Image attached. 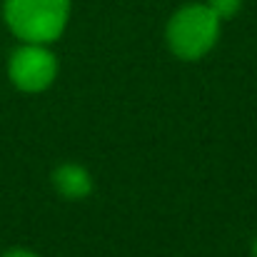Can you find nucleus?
I'll use <instances>...</instances> for the list:
<instances>
[{
	"label": "nucleus",
	"instance_id": "nucleus-1",
	"mask_svg": "<svg viewBox=\"0 0 257 257\" xmlns=\"http://www.w3.org/2000/svg\"><path fill=\"white\" fill-rule=\"evenodd\" d=\"M3 15L18 40L48 45L63 35L70 0H5Z\"/></svg>",
	"mask_w": 257,
	"mask_h": 257
},
{
	"label": "nucleus",
	"instance_id": "nucleus-2",
	"mask_svg": "<svg viewBox=\"0 0 257 257\" xmlns=\"http://www.w3.org/2000/svg\"><path fill=\"white\" fill-rule=\"evenodd\" d=\"M220 25L222 20L215 15V10L207 3H192L180 8L170 18L165 38L177 58L200 60L215 48L220 38Z\"/></svg>",
	"mask_w": 257,
	"mask_h": 257
},
{
	"label": "nucleus",
	"instance_id": "nucleus-3",
	"mask_svg": "<svg viewBox=\"0 0 257 257\" xmlns=\"http://www.w3.org/2000/svg\"><path fill=\"white\" fill-rule=\"evenodd\" d=\"M10 83L23 92H43L58 78V58L40 43H23L8 58Z\"/></svg>",
	"mask_w": 257,
	"mask_h": 257
},
{
	"label": "nucleus",
	"instance_id": "nucleus-4",
	"mask_svg": "<svg viewBox=\"0 0 257 257\" xmlns=\"http://www.w3.org/2000/svg\"><path fill=\"white\" fill-rule=\"evenodd\" d=\"M53 185H55V190L63 197H68V200H83L92 190V177H90V172L83 165L68 163V165H60L58 170L53 172Z\"/></svg>",
	"mask_w": 257,
	"mask_h": 257
},
{
	"label": "nucleus",
	"instance_id": "nucleus-5",
	"mask_svg": "<svg viewBox=\"0 0 257 257\" xmlns=\"http://www.w3.org/2000/svg\"><path fill=\"white\" fill-rule=\"evenodd\" d=\"M207 5L215 10V15L220 20H230V18H235L240 13L242 0H207Z\"/></svg>",
	"mask_w": 257,
	"mask_h": 257
},
{
	"label": "nucleus",
	"instance_id": "nucleus-6",
	"mask_svg": "<svg viewBox=\"0 0 257 257\" xmlns=\"http://www.w3.org/2000/svg\"><path fill=\"white\" fill-rule=\"evenodd\" d=\"M3 257H38L35 252H30V250H23V247H15V250H8Z\"/></svg>",
	"mask_w": 257,
	"mask_h": 257
},
{
	"label": "nucleus",
	"instance_id": "nucleus-7",
	"mask_svg": "<svg viewBox=\"0 0 257 257\" xmlns=\"http://www.w3.org/2000/svg\"><path fill=\"white\" fill-rule=\"evenodd\" d=\"M252 257H257V240H255V245H252Z\"/></svg>",
	"mask_w": 257,
	"mask_h": 257
}]
</instances>
